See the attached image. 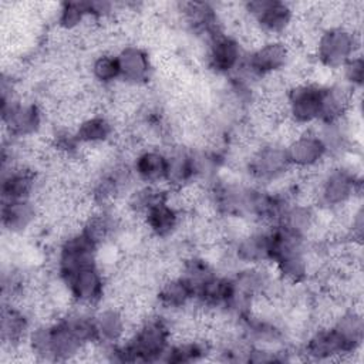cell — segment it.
<instances>
[{
    "label": "cell",
    "mask_w": 364,
    "mask_h": 364,
    "mask_svg": "<svg viewBox=\"0 0 364 364\" xmlns=\"http://www.w3.org/2000/svg\"><path fill=\"white\" fill-rule=\"evenodd\" d=\"M360 34L343 26L323 28L314 46V60L333 71H338L350 58L360 54Z\"/></svg>",
    "instance_id": "cell-1"
},
{
    "label": "cell",
    "mask_w": 364,
    "mask_h": 364,
    "mask_svg": "<svg viewBox=\"0 0 364 364\" xmlns=\"http://www.w3.org/2000/svg\"><path fill=\"white\" fill-rule=\"evenodd\" d=\"M290 169L284 145L263 142L249 156L246 172L256 185L266 186L284 176Z\"/></svg>",
    "instance_id": "cell-2"
},
{
    "label": "cell",
    "mask_w": 364,
    "mask_h": 364,
    "mask_svg": "<svg viewBox=\"0 0 364 364\" xmlns=\"http://www.w3.org/2000/svg\"><path fill=\"white\" fill-rule=\"evenodd\" d=\"M61 280L68 287L73 303L97 309L105 297L107 277L98 263L82 266Z\"/></svg>",
    "instance_id": "cell-3"
},
{
    "label": "cell",
    "mask_w": 364,
    "mask_h": 364,
    "mask_svg": "<svg viewBox=\"0 0 364 364\" xmlns=\"http://www.w3.org/2000/svg\"><path fill=\"white\" fill-rule=\"evenodd\" d=\"M284 148L290 166L300 172H318L328 161L324 144L310 127L293 138Z\"/></svg>",
    "instance_id": "cell-4"
},
{
    "label": "cell",
    "mask_w": 364,
    "mask_h": 364,
    "mask_svg": "<svg viewBox=\"0 0 364 364\" xmlns=\"http://www.w3.org/2000/svg\"><path fill=\"white\" fill-rule=\"evenodd\" d=\"M245 55L240 41L229 33H222L208 43L205 63L215 75L230 77L240 67Z\"/></svg>",
    "instance_id": "cell-5"
},
{
    "label": "cell",
    "mask_w": 364,
    "mask_h": 364,
    "mask_svg": "<svg viewBox=\"0 0 364 364\" xmlns=\"http://www.w3.org/2000/svg\"><path fill=\"white\" fill-rule=\"evenodd\" d=\"M321 88L313 82H300L287 91V118L300 127H310L320 119Z\"/></svg>",
    "instance_id": "cell-6"
},
{
    "label": "cell",
    "mask_w": 364,
    "mask_h": 364,
    "mask_svg": "<svg viewBox=\"0 0 364 364\" xmlns=\"http://www.w3.org/2000/svg\"><path fill=\"white\" fill-rule=\"evenodd\" d=\"M290 57L291 50L287 43L283 38H273L246 53L245 64L260 80L264 75L283 71Z\"/></svg>",
    "instance_id": "cell-7"
},
{
    "label": "cell",
    "mask_w": 364,
    "mask_h": 364,
    "mask_svg": "<svg viewBox=\"0 0 364 364\" xmlns=\"http://www.w3.org/2000/svg\"><path fill=\"white\" fill-rule=\"evenodd\" d=\"M115 55L119 67V81L131 85H148L154 73V64L151 54L144 46L128 44Z\"/></svg>",
    "instance_id": "cell-8"
},
{
    "label": "cell",
    "mask_w": 364,
    "mask_h": 364,
    "mask_svg": "<svg viewBox=\"0 0 364 364\" xmlns=\"http://www.w3.org/2000/svg\"><path fill=\"white\" fill-rule=\"evenodd\" d=\"M92 317L97 341L102 344L117 346L132 334L128 318L119 306L109 303L102 307L98 306Z\"/></svg>",
    "instance_id": "cell-9"
},
{
    "label": "cell",
    "mask_w": 364,
    "mask_h": 364,
    "mask_svg": "<svg viewBox=\"0 0 364 364\" xmlns=\"http://www.w3.org/2000/svg\"><path fill=\"white\" fill-rule=\"evenodd\" d=\"M1 225L9 235L21 236L41 225L40 209L33 199L3 200Z\"/></svg>",
    "instance_id": "cell-10"
},
{
    "label": "cell",
    "mask_w": 364,
    "mask_h": 364,
    "mask_svg": "<svg viewBox=\"0 0 364 364\" xmlns=\"http://www.w3.org/2000/svg\"><path fill=\"white\" fill-rule=\"evenodd\" d=\"M181 220L182 213L175 209L166 198L154 203L142 216V223L146 232L159 240L173 237L179 230Z\"/></svg>",
    "instance_id": "cell-11"
},
{
    "label": "cell",
    "mask_w": 364,
    "mask_h": 364,
    "mask_svg": "<svg viewBox=\"0 0 364 364\" xmlns=\"http://www.w3.org/2000/svg\"><path fill=\"white\" fill-rule=\"evenodd\" d=\"M155 300L158 311H176L186 309L195 300V293L179 274L168 276L158 283Z\"/></svg>",
    "instance_id": "cell-12"
},
{
    "label": "cell",
    "mask_w": 364,
    "mask_h": 364,
    "mask_svg": "<svg viewBox=\"0 0 364 364\" xmlns=\"http://www.w3.org/2000/svg\"><path fill=\"white\" fill-rule=\"evenodd\" d=\"M168 156L162 148H144L132 159L136 179L148 185H165Z\"/></svg>",
    "instance_id": "cell-13"
},
{
    "label": "cell",
    "mask_w": 364,
    "mask_h": 364,
    "mask_svg": "<svg viewBox=\"0 0 364 364\" xmlns=\"http://www.w3.org/2000/svg\"><path fill=\"white\" fill-rule=\"evenodd\" d=\"M330 328L334 331L347 351L360 350L364 337L363 310L347 307L336 317Z\"/></svg>",
    "instance_id": "cell-14"
},
{
    "label": "cell",
    "mask_w": 364,
    "mask_h": 364,
    "mask_svg": "<svg viewBox=\"0 0 364 364\" xmlns=\"http://www.w3.org/2000/svg\"><path fill=\"white\" fill-rule=\"evenodd\" d=\"M117 128L107 114H94L82 119L75 131L74 138L78 145H101L114 141Z\"/></svg>",
    "instance_id": "cell-15"
},
{
    "label": "cell",
    "mask_w": 364,
    "mask_h": 364,
    "mask_svg": "<svg viewBox=\"0 0 364 364\" xmlns=\"http://www.w3.org/2000/svg\"><path fill=\"white\" fill-rule=\"evenodd\" d=\"M88 77L101 87H111L119 81V67L117 55L112 53H98L92 55L87 65Z\"/></svg>",
    "instance_id": "cell-16"
},
{
    "label": "cell",
    "mask_w": 364,
    "mask_h": 364,
    "mask_svg": "<svg viewBox=\"0 0 364 364\" xmlns=\"http://www.w3.org/2000/svg\"><path fill=\"white\" fill-rule=\"evenodd\" d=\"M338 71L341 73L343 82L348 84L353 88L361 90L363 77H364V63H363L361 54L350 58Z\"/></svg>",
    "instance_id": "cell-17"
}]
</instances>
